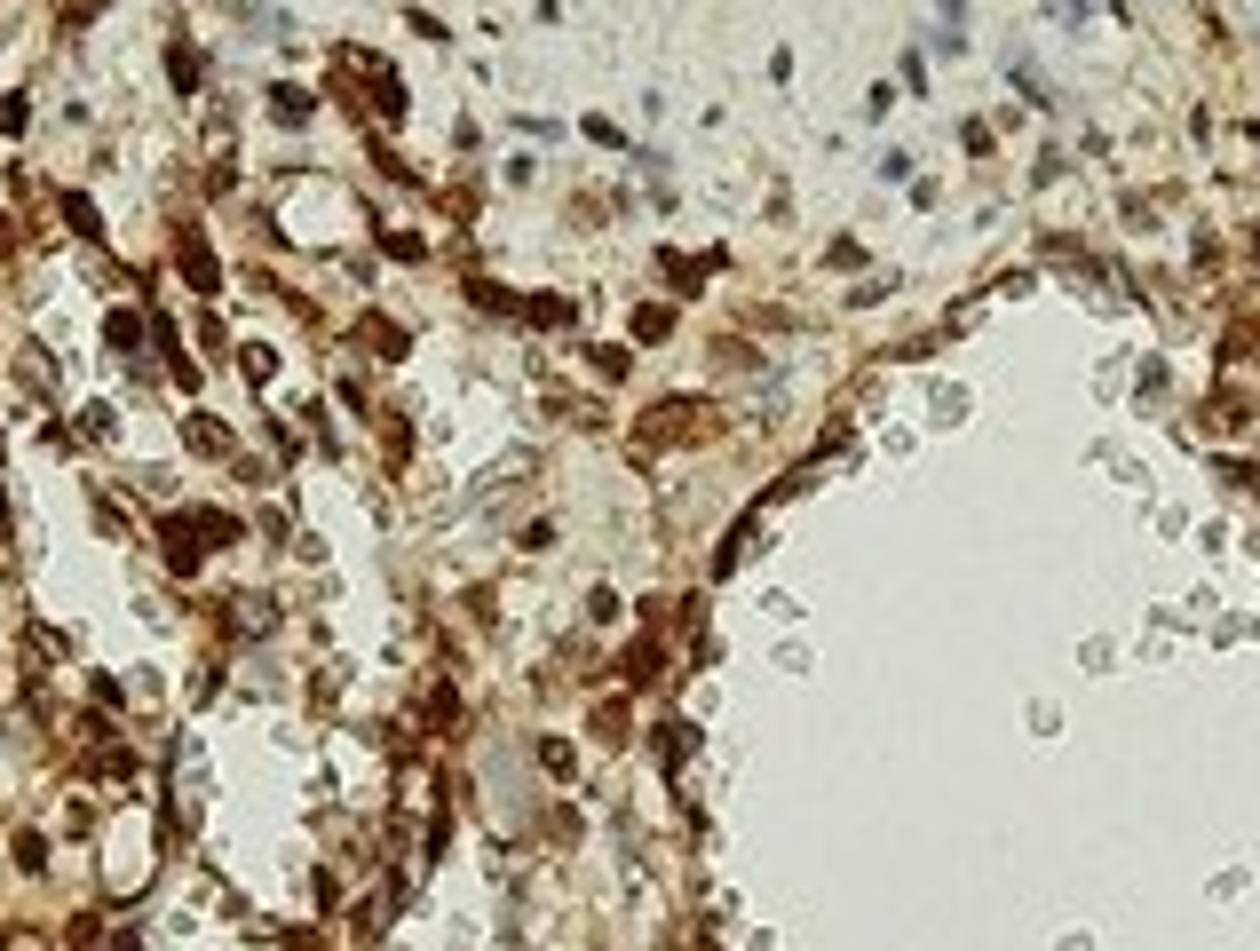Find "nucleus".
<instances>
[{
    "label": "nucleus",
    "mask_w": 1260,
    "mask_h": 951,
    "mask_svg": "<svg viewBox=\"0 0 1260 951\" xmlns=\"http://www.w3.org/2000/svg\"><path fill=\"white\" fill-rule=\"evenodd\" d=\"M183 270L199 278V294H214V254H207V246H183Z\"/></svg>",
    "instance_id": "1"
},
{
    "label": "nucleus",
    "mask_w": 1260,
    "mask_h": 951,
    "mask_svg": "<svg viewBox=\"0 0 1260 951\" xmlns=\"http://www.w3.org/2000/svg\"><path fill=\"white\" fill-rule=\"evenodd\" d=\"M365 341H373V349H381V357H397V349H405V333H397V325H381V317H373V325H365Z\"/></svg>",
    "instance_id": "2"
},
{
    "label": "nucleus",
    "mask_w": 1260,
    "mask_h": 951,
    "mask_svg": "<svg viewBox=\"0 0 1260 951\" xmlns=\"http://www.w3.org/2000/svg\"><path fill=\"white\" fill-rule=\"evenodd\" d=\"M64 214H72V230H88V238H96V230H104V222H96V207H88V199H64Z\"/></svg>",
    "instance_id": "3"
}]
</instances>
